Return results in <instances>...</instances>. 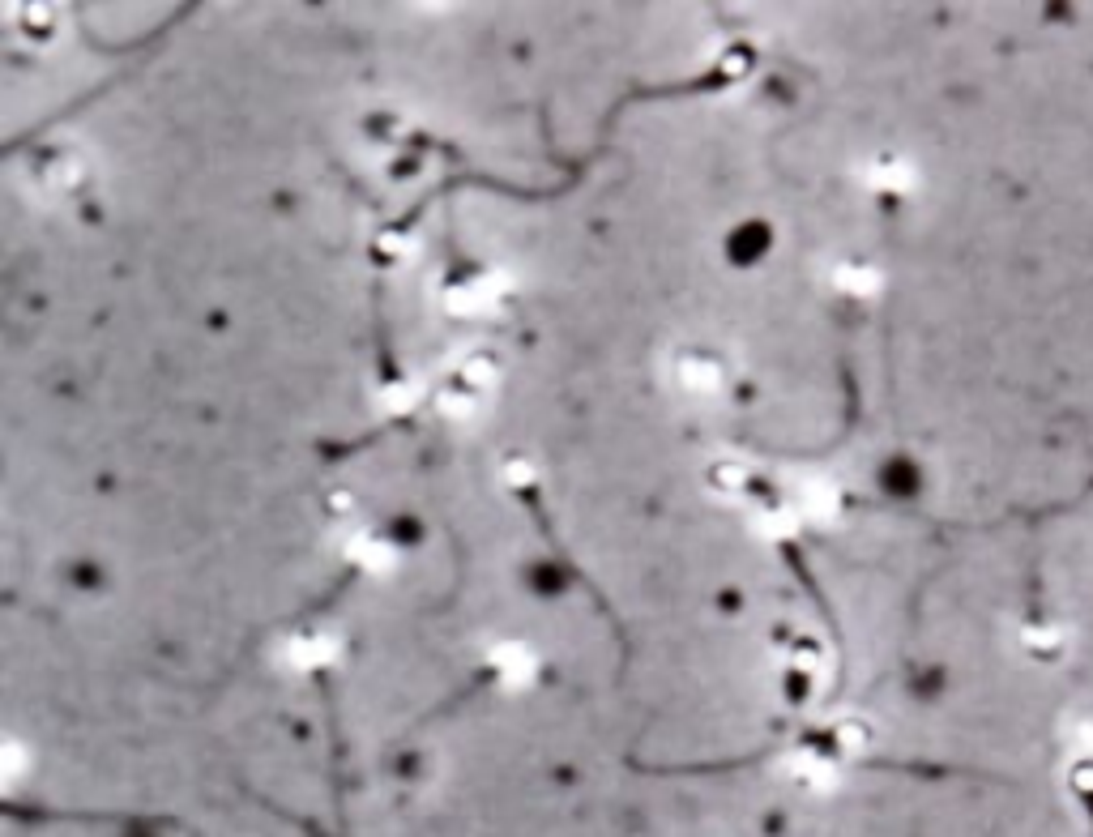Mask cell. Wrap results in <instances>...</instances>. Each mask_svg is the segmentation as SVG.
<instances>
[{
  "label": "cell",
  "instance_id": "1",
  "mask_svg": "<svg viewBox=\"0 0 1093 837\" xmlns=\"http://www.w3.org/2000/svg\"><path fill=\"white\" fill-rule=\"evenodd\" d=\"M675 376L688 393H714L722 385V359L709 351H684L675 359Z\"/></svg>",
  "mask_w": 1093,
  "mask_h": 837
},
{
  "label": "cell",
  "instance_id": "2",
  "mask_svg": "<svg viewBox=\"0 0 1093 837\" xmlns=\"http://www.w3.org/2000/svg\"><path fill=\"white\" fill-rule=\"evenodd\" d=\"M496 304H500L496 278H466L449 291V308L462 312V317H479V312H491Z\"/></svg>",
  "mask_w": 1093,
  "mask_h": 837
},
{
  "label": "cell",
  "instance_id": "3",
  "mask_svg": "<svg viewBox=\"0 0 1093 837\" xmlns=\"http://www.w3.org/2000/svg\"><path fill=\"white\" fill-rule=\"evenodd\" d=\"M334 654H338V641L329 633H299L287 645V658L295 667H316V662H329Z\"/></svg>",
  "mask_w": 1093,
  "mask_h": 837
},
{
  "label": "cell",
  "instance_id": "4",
  "mask_svg": "<svg viewBox=\"0 0 1093 837\" xmlns=\"http://www.w3.org/2000/svg\"><path fill=\"white\" fill-rule=\"evenodd\" d=\"M491 667L500 671L504 684H526V679L534 675V654L526 650V645H504V650L491 654Z\"/></svg>",
  "mask_w": 1093,
  "mask_h": 837
},
{
  "label": "cell",
  "instance_id": "5",
  "mask_svg": "<svg viewBox=\"0 0 1093 837\" xmlns=\"http://www.w3.org/2000/svg\"><path fill=\"white\" fill-rule=\"evenodd\" d=\"M351 556L363 564V568H372V573H389L393 564H398V547H393L385 534H363V539H355V551Z\"/></svg>",
  "mask_w": 1093,
  "mask_h": 837
},
{
  "label": "cell",
  "instance_id": "6",
  "mask_svg": "<svg viewBox=\"0 0 1093 837\" xmlns=\"http://www.w3.org/2000/svg\"><path fill=\"white\" fill-rule=\"evenodd\" d=\"M479 398L483 393L474 389V385H466L462 376H457V381L440 393V410H445V415H453V419H466V415H474V410H479Z\"/></svg>",
  "mask_w": 1093,
  "mask_h": 837
},
{
  "label": "cell",
  "instance_id": "7",
  "mask_svg": "<svg viewBox=\"0 0 1093 837\" xmlns=\"http://www.w3.org/2000/svg\"><path fill=\"white\" fill-rule=\"evenodd\" d=\"M799 509H803L807 517H829V513L837 509V492H833L829 483H807L803 496H799Z\"/></svg>",
  "mask_w": 1093,
  "mask_h": 837
},
{
  "label": "cell",
  "instance_id": "8",
  "mask_svg": "<svg viewBox=\"0 0 1093 837\" xmlns=\"http://www.w3.org/2000/svg\"><path fill=\"white\" fill-rule=\"evenodd\" d=\"M500 376V363H496V355H487V351H479V355H470L466 363H462V381L466 385H474L483 393V385H491Z\"/></svg>",
  "mask_w": 1093,
  "mask_h": 837
},
{
  "label": "cell",
  "instance_id": "9",
  "mask_svg": "<svg viewBox=\"0 0 1093 837\" xmlns=\"http://www.w3.org/2000/svg\"><path fill=\"white\" fill-rule=\"evenodd\" d=\"M743 479H748V475H743V466H735V462H722L714 470V483H722V492H731V496L743 492Z\"/></svg>",
  "mask_w": 1093,
  "mask_h": 837
},
{
  "label": "cell",
  "instance_id": "10",
  "mask_svg": "<svg viewBox=\"0 0 1093 837\" xmlns=\"http://www.w3.org/2000/svg\"><path fill=\"white\" fill-rule=\"evenodd\" d=\"M504 475H509V479H534V466L526 462V457H517V462L504 466Z\"/></svg>",
  "mask_w": 1093,
  "mask_h": 837
}]
</instances>
